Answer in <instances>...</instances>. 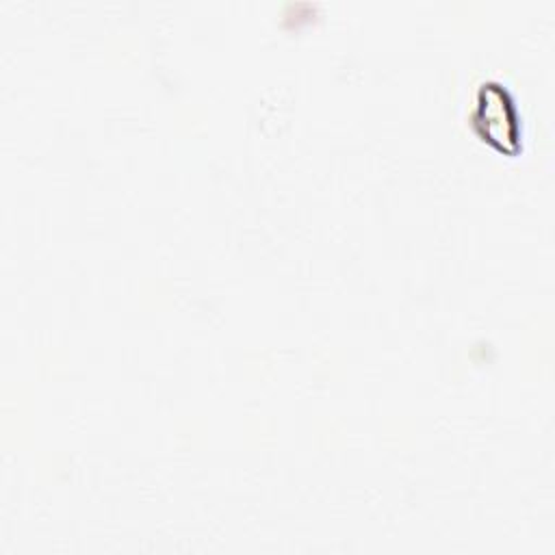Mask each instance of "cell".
I'll return each mask as SVG.
<instances>
[{"instance_id": "obj_1", "label": "cell", "mask_w": 555, "mask_h": 555, "mask_svg": "<svg viewBox=\"0 0 555 555\" xmlns=\"http://www.w3.org/2000/svg\"><path fill=\"white\" fill-rule=\"evenodd\" d=\"M481 98L475 119L481 124V134L488 141H496L503 150V141H514L516 137V113L512 102H507L505 91L494 89V85H483Z\"/></svg>"}]
</instances>
